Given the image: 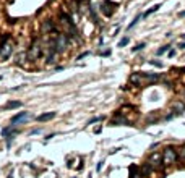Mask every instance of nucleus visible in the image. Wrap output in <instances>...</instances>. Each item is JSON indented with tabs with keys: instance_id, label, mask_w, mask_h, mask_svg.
Listing matches in <instances>:
<instances>
[{
	"instance_id": "obj_22",
	"label": "nucleus",
	"mask_w": 185,
	"mask_h": 178,
	"mask_svg": "<svg viewBox=\"0 0 185 178\" xmlns=\"http://www.w3.org/2000/svg\"><path fill=\"white\" fill-rule=\"evenodd\" d=\"M128 41H130V39H128V37H123L122 41H120V42H119V47H125V45H127V44H128Z\"/></svg>"
},
{
	"instance_id": "obj_27",
	"label": "nucleus",
	"mask_w": 185,
	"mask_h": 178,
	"mask_svg": "<svg viewBox=\"0 0 185 178\" xmlns=\"http://www.w3.org/2000/svg\"><path fill=\"white\" fill-rule=\"evenodd\" d=\"M182 39H185V34H182Z\"/></svg>"
},
{
	"instance_id": "obj_15",
	"label": "nucleus",
	"mask_w": 185,
	"mask_h": 178,
	"mask_svg": "<svg viewBox=\"0 0 185 178\" xmlns=\"http://www.w3.org/2000/svg\"><path fill=\"white\" fill-rule=\"evenodd\" d=\"M151 172H153V168H151V165L149 163H145V165L141 167V168H140V173H141V177H148V175L151 173Z\"/></svg>"
},
{
	"instance_id": "obj_11",
	"label": "nucleus",
	"mask_w": 185,
	"mask_h": 178,
	"mask_svg": "<svg viewBox=\"0 0 185 178\" xmlns=\"http://www.w3.org/2000/svg\"><path fill=\"white\" fill-rule=\"evenodd\" d=\"M18 134V130H13V126H8V128H3L2 130V136L3 138H12V136Z\"/></svg>"
},
{
	"instance_id": "obj_4",
	"label": "nucleus",
	"mask_w": 185,
	"mask_h": 178,
	"mask_svg": "<svg viewBox=\"0 0 185 178\" xmlns=\"http://www.w3.org/2000/svg\"><path fill=\"white\" fill-rule=\"evenodd\" d=\"M162 152L161 151H158V152H153V154L148 157V163L151 165V168H161V165H162Z\"/></svg>"
},
{
	"instance_id": "obj_24",
	"label": "nucleus",
	"mask_w": 185,
	"mask_h": 178,
	"mask_svg": "<svg viewBox=\"0 0 185 178\" xmlns=\"http://www.w3.org/2000/svg\"><path fill=\"white\" fill-rule=\"evenodd\" d=\"M102 163H104V162H99V163H97V167H96V170H97V172L102 168Z\"/></svg>"
},
{
	"instance_id": "obj_14",
	"label": "nucleus",
	"mask_w": 185,
	"mask_h": 178,
	"mask_svg": "<svg viewBox=\"0 0 185 178\" xmlns=\"http://www.w3.org/2000/svg\"><path fill=\"white\" fill-rule=\"evenodd\" d=\"M55 117V112H47V113H42V115L37 117V121H47V120H52Z\"/></svg>"
},
{
	"instance_id": "obj_16",
	"label": "nucleus",
	"mask_w": 185,
	"mask_h": 178,
	"mask_svg": "<svg viewBox=\"0 0 185 178\" xmlns=\"http://www.w3.org/2000/svg\"><path fill=\"white\" fill-rule=\"evenodd\" d=\"M177 160H180V162L185 163V146H182V147L177 149Z\"/></svg>"
},
{
	"instance_id": "obj_6",
	"label": "nucleus",
	"mask_w": 185,
	"mask_h": 178,
	"mask_svg": "<svg viewBox=\"0 0 185 178\" xmlns=\"http://www.w3.org/2000/svg\"><path fill=\"white\" fill-rule=\"evenodd\" d=\"M130 83L135 86H145L146 84V79H145V73H141V71H138V73H133L130 76Z\"/></svg>"
},
{
	"instance_id": "obj_10",
	"label": "nucleus",
	"mask_w": 185,
	"mask_h": 178,
	"mask_svg": "<svg viewBox=\"0 0 185 178\" xmlns=\"http://www.w3.org/2000/svg\"><path fill=\"white\" fill-rule=\"evenodd\" d=\"M128 177L130 178H143L141 173H140V168L136 165H130V168H128Z\"/></svg>"
},
{
	"instance_id": "obj_13",
	"label": "nucleus",
	"mask_w": 185,
	"mask_h": 178,
	"mask_svg": "<svg viewBox=\"0 0 185 178\" xmlns=\"http://www.w3.org/2000/svg\"><path fill=\"white\" fill-rule=\"evenodd\" d=\"M172 110L175 112V115H180V113L185 110V104H182V102H175V104H172Z\"/></svg>"
},
{
	"instance_id": "obj_19",
	"label": "nucleus",
	"mask_w": 185,
	"mask_h": 178,
	"mask_svg": "<svg viewBox=\"0 0 185 178\" xmlns=\"http://www.w3.org/2000/svg\"><path fill=\"white\" fill-rule=\"evenodd\" d=\"M145 47H146V44H145V42H141V44H138V45H135L133 49H131V50H133V52H140V50H143Z\"/></svg>"
},
{
	"instance_id": "obj_1",
	"label": "nucleus",
	"mask_w": 185,
	"mask_h": 178,
	"mask_svg": "<svg viewBox=\"0 0 185 178\" xmlns=\"http://www.w3.org/2000/svg\"><path fill=\"white\" fill-rule=\"evenodd\" d=\"M52 34H54V37H52V45H54L57 54H62V52L67 49V45H68V36L63 34V32H58V31L52 32Z\"/></svg>"
},
{
	"instance_id": "obj_12",
	"label": "nucleus",
	"mask_w": 185,
	"mask_h": 178,
	"mask_svg": "<svg viewBox=\"0 0 185 178\" xmlns=\"http://www.w3.org/2000/svg\"><path fill=\"white\" fill-rule=\"evenodd\" d=\"M145 79H146V83L149 84V83H156L161 79V74H154V73H145Z\"/></svg>"
},
{
	"instance_id": "obj_18",
	"label": "nucleus",
	"mask_w": 185,
	"mask_h": 178,
	"mask_svg": "<svg viewBox=\"0 0 185 178\" xmlns=\"http://www.w3.org/2000/svg\"><path fill=\"white\" fill-rule=\"evenodd\" d=\"M159 8H161V5H154V7H153V8H149V10H146V13H145V16H146V18H148V16H149V15H151V13H154V12H158Z\"/></svg>"
},
{
	"instance_id": "obj_9",
	"label": "nucleus",
	"mask_w": 185,
	"mask_h": 178,
	"mask_svg": "<svg viewBox=\"0 0 185 178\" xmlns=\"http://www.w3.org/2000/svg\"><path fill=\"white\" fill-rule=\"evenodd\" d=\"M114 5H115V3L104 0V2H102V13H104L106 16H111L112 13H114V8H109V7H114Z\"/></svg>"
},
{
	"instance_id": "obj_5",
	"label": "nucleus",
	"mask_w": 185,
	"mask_h": 178,
	"mask_svg": "<svg viewBox=\"0 0 185 178\" xmlns=\"http://www.w3.org/2000/svg\"><path fill=\"white\" fill-rule=\"evenodd\" d=\"M12 52H13V45L8 42V41L5 44H2V47H0V58H2V62L8 60V57L12 55Z\"/></svg>"
},
{
	"instance_id": "obj_7",
	"label": "nucleus",
	"mask_w": 185,
	"mask_h": 178,
	"mask_svg": "<svg viewBox=\"0 0 185 178\" xmlns=\"http://www.w3.org/2000/svg\"><path fill=\"white\" fill-rule=\"evenodd\" d=\"M29 118V113L28 112H19V113H16L15 117H12V121H10V126H16L18 123H21V121H24V120H28Z\"/></svg>"
},
{
	"instance_id": "obj_8",
	"label": "nucleus",
	"mask_w": 185,
	"mask_h": 178,
	"mask_svg": "<svg viewBox=\"0 0 185 178\" xmlns=\"http://www.w3.org/2000/svg\"><path fill=\"white\" fill-rule=\"evenodd\" d=\"M55 32L57 29H55L54 26V21L52 19H46V21H42V32Z\"/></svg>"
},
{
	"instance_id": "obj_21",
	"label": "nucleus",
	"mask_w": 185,
	"mask_h": 178,
	"mask_svg": "<svg viewBox=\"0 0 185 178\" xmlns=\"http://www.w3.org/2000/svg\"><path fill=\"white\" fill-rule=\"evenodd\" d=\"M140 18H141V15L135 16V19H133V21H131V23H130V24H128V29H131V28L135 26V24H136V23H138V19H140Z\"/></svg>"
},
{
	"instance_id": "obj_26",
	"label": "nucleus",
	"mask_w": 185,
	"mask_h": 178,
	"mask_svg": "<svg viewBox=\"0 0 185 178\" xmlns=\"http://www.w3.org/2000/svg\"><path fill=\"white\" fill-rule=\"evenodd\" d=\"M179 16H185V12H180V13H179Z\"/></svg>"
},
{
	"instance_id": "obj_2",
	"label": "nucleus",
	"mask_w": 185,
	"mask_h": 178,
	"mask_svg": "<svg viewBox=\"0 0 185 178\" xmlns=\"http://www.w3.org/2000/svg\"><path fill=\"white\" fill-rule=\"evenodd\" d=\"M175 162H177V151L174 147H166L162 151V165L169 167V165H174Z\"/></svg>"
},
{
	"instance_id": "obj_3",
	"label": "nucleus",
	"mask_w": 185,
	"mask_h": 178,
	"mask_svg": "<svg viewBox=\"0 0 185 178\" xmlns=\"http://www.w3.org/2000/svg\"><path fill=\"white\" fill-rule=\"evenodd\" d=\"M42 54H44V52H42V44H41V41H39V39H34L33 44L29 45L28 54H26L28 58H29V60H37Z\"/></svg>"
},
{
	"instance_id": "obj_23",
	"label": "nucleus",
	"mask_w": 185,
	"mask_h": 178,
	"mask_svg": "<svg viewBox=\"0 0 185 178\" xmlns=\"http://www.w3.org/2000/svg\"><path fill=\"white\" fill-rule=\"evenodd\" d=\"M149 63H151V65H154V66H158V68H162V62H158V60H149Z\"/></svg>"
},
{
	"instance_id": "obj_20",
	"label": "nucleus",
	"mask_w": 185,
	"mask_h": 178,
	"mask_svg": "<svg viewBox=\"0 0 185 178\" xmlns=\"http://www.w3.org/2000/svg\"><path fill=\"white\" fill-rule=\"evenodd\" d=\"M167 50H169V45H164V47H161V49H158V52H156V54H158V55H162V54H166Z\"/></svg>"
},
{
	"instance_id": "obj_28",
	"label": "nucleus",
	"mask_w": 185,
	"mask_h": 178,
	"mask_svg": "<svg viewBox=\"0 0 185 178\" xmlns=\"http://www.w3.org/2000/svg\"><path fill=\"white\" fill-rule=\"evenodd\" d=\"M0 79H2V76H0Z\"/></svg>"
},
{
	"instance_id": "obj_17",
	"label": "nucleus",
	"mask_w": 185,
	"mask_h": 178,
	"mask_svg": "<svg viewBox=\"0 0 185 178\" xmlns=\"http://www.w3.org/2000/svg\"><path fill=\"white\" fill-rule=\"evenodd\" d=\"M18 107H21V102L15 101V102H8V104L5 105L3 108H18Z\"/></svg>"
},
{
	"instance_id": "obj_25",
	"label": "nucleus",
	"mask_w": 185,
	"mask_h": 178,
	"mask_svg": "<svg viewBox=\"0 0 185 178\" xmlns=\"http://www.w3.org/2000/svg\"><path fill=\"white\" fill-rule=\"evenodd\" d=\"M179 49H182V50H185V42H180V44H179Z\"/></svg>"
}]
</instances>
